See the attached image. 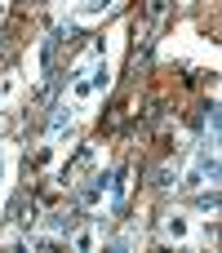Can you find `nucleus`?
I'll return each instance as SVG.
<instances>
[{
  "mask_svg": "<svg viewBox=\"0 0 222 253\" xmlns=\"http://www.w3.org/2000/svg\"><path fill=\"white\" fill-rule=\"evenodd\" d=\"M165 240H174V245L191 240V218L187 213H165Z\"/></svg>",
  "mask_w": 222,
  "mask_h": 253,
  "instance_id": "obj_1",
  "label": "nucleus"
},
{
  "mask_svg": "<svg viewBox=\"0 0 222 253\" xmlns=\"http://www.w3.org/2000/svg\"><path fill=\"white\" fill-rule=\"evenodd\" d=\"M165 13H169V0H147V9H142V27H138V36H151L160 22H165Z\"/></svg>",
  "mask_w": 222,
  "mask_h": 253,
  "instance_id": "obj_2",
  "label": "nucleus"
},
{
  "mask_svg": "<svg viewBox=\"0 0 222 253\" xmlns=\"http://www.w3.org/2000/svg\"><path fill=\"white\" fill-rule=\"evenodd\" d=\"M116 9V0H85V4H76V13H71V22H93V18H102V13H111Z\"/></svg>",
  "mask_w": 222,
  "mask_h": 253,
  "instance_id": "obj_3",
  "label": "nucleus"
},
{
  "mask_svg": "<svg viewBox=\"0 0 222 253\" xmlns=\"http://www.w3.org/2000/svg\"><path fill=\"white\" fill-rule=\"evenodd\" d=\"M178 178H182V173H178V165H174V160H165V165L151 173V187H156V191H174V187H178Z\"/></svg>",
  "mask_w": 222,
  "mask_h": 253,
  "instance_id": "obj_4",
  "label": "nucleus"
},
{
  "mask_svg": "<svg viewBox=\"0 0 222 253\" xmlns=\"http://www.w3.org/2000/svg\"><path fill=\"white\" fill-rule=\"evenodd\" d=\"M13 160H18V147H13V142H0V187L9 182V173H13Z\"/></svg>",
  "mask_w": 222,
  "mask_h": 253,
  "instance_id": "obj_5",
  "label": "nucleus"
},
{
  "mask_svg": "<svg viewBox=\"0 0 222 253\" xmlns=\"http://www.w3.org/2000/svg\"><path fill=\"white\" fill-rule=\"evenodd\" d=\"M0 209H4V200H0Z\"/></svg>",
  "mask_w": 222,
  "mask_h": 253,
  "instance_id": "obj_6",
  "label": "nucleus"
},
{
  "mask_svg": "<svg viewBox=\"0 0 222 253\" xmlns=\"http://www.w3.org/2000/svg\"><path fill=\"white\" fill-rule=\"evenodd\" d=\"M182 4H191V0H182Z\"/></svg>",
  "mask_w": 222,
  "mask_h": 253,
  "instance_id": "obj_7",
  "label": "nucleus"
}]
</instances>
